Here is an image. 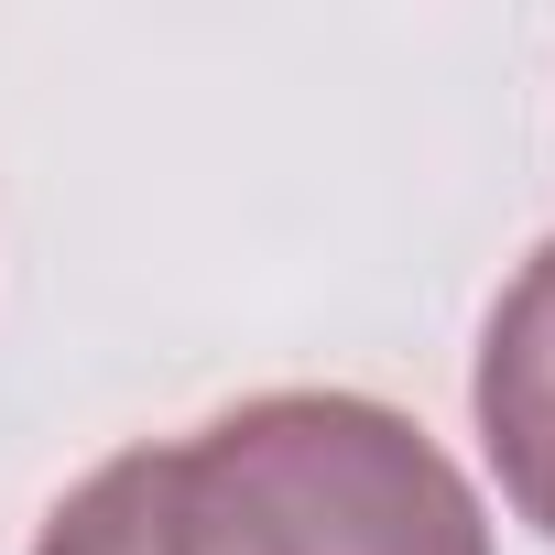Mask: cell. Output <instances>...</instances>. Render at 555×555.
I'll return each mask as SVG.
<instances>
[{
	"instance_id": "6da1fadb",
	"label": "cell",
	"mask_w": 555,
	"mask_h": 555,
	"mask_svg": "<svg viewBox=\"0 0 555 555\" xmlns=\"http://www.w3.org/2000/svg\"><path fill=\"white\" fill-rule=\"evenodd\" d=\"M164 555H490V512L414 414L261 392L164 447Z\"/></svg>"
},
{
	"instance_id": "7a4b0ae2",
	"label": "cell",
	"mask_w": 555,
	"mask_h": 555,
	"mask_svg": "<svg viewBox=\"0 0 555 555\" xmlns=\"http://www.w3.org/2000/svg\"><path fill=\"white\" fill-rule=\"evenodd\" d=\"M468 414H479V447L501 468V501L555 544V240L501 284V306L479 327Z\"/></svg>"
},
{
	"instance_id": "3957f363",
	"label": "cell",
	"mask_w": 555,
	"mask_h": 555,
	"mask_svg": "<svg viewBox=\"0 0 555 555\" xmlns=\"http://www.w3.org/2000/svg\"><path fill=\"white\" fill-rule=\"evenodd\" d=\"M34 555H164V447H120L109 468H88L44 512Z\"/></svg>"
}]
</instances>
